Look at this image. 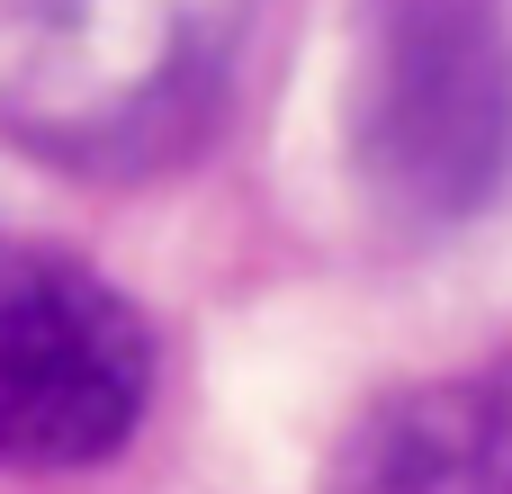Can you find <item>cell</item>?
I'll return each mask as SVG.
<instances>
[{
    "label": "cell",
    "mask_w": 512,
    "mask_h": 494,
    "mask_svg": "<svg viewBox=\"0 0 512 494\" xmlns=\"http://www.w3.org/2000/svg\"><path fill=\"white\" fill-rule=\"evenodd\" d=\"M342 494H512V351L378 396L342 441Z\"/></svg>",
    "instance_id": "277c9868"
},
{
    "label": "cell",
    "mask_w": 512,
    "mask_h": 494,
    "mask_svg": "<svg viewBox=\"0 0 512 494\" xmlns=\"http://www.w3.org/2000/svg\"><path fill=\"white\" fill-rule=\"evenodd\" d=\"M0 126L63 171L189 153L234 81L252 0H9Z\"/></svg>",
    "instance_id": "6da1fadb"
},
{
    "label": "cell",
    "mask_w": 512,
    "mask_h": 494,
    "mask_svg": "<svg viewBox=\"0 0 512 494\" xmlns=\"http://www.w3.org/2000/svg\"><path fill=\"white\" fill-rule=\"evenodd\" d=\"M153 405L144 315L72 252L0 234V468H99Z\"/></svg>",
    "instance_id": "3957f363"
},
{
    "label": "cell",
    "mask_w": 512,
    "mask_h": 494,
    "mask_svg": "<svg viewBox=\"0 0 512 494\" xmlns=\"http://www.w3.org/2000/svg\"><path fill=\"white\" fill-rule=\"evenodd\" d=\"M351 144L405 225H459L512 180V27L495 0H378Z\"/></svg>",
    "instance_id": "7a4b0ae2"
}]
</instances>
